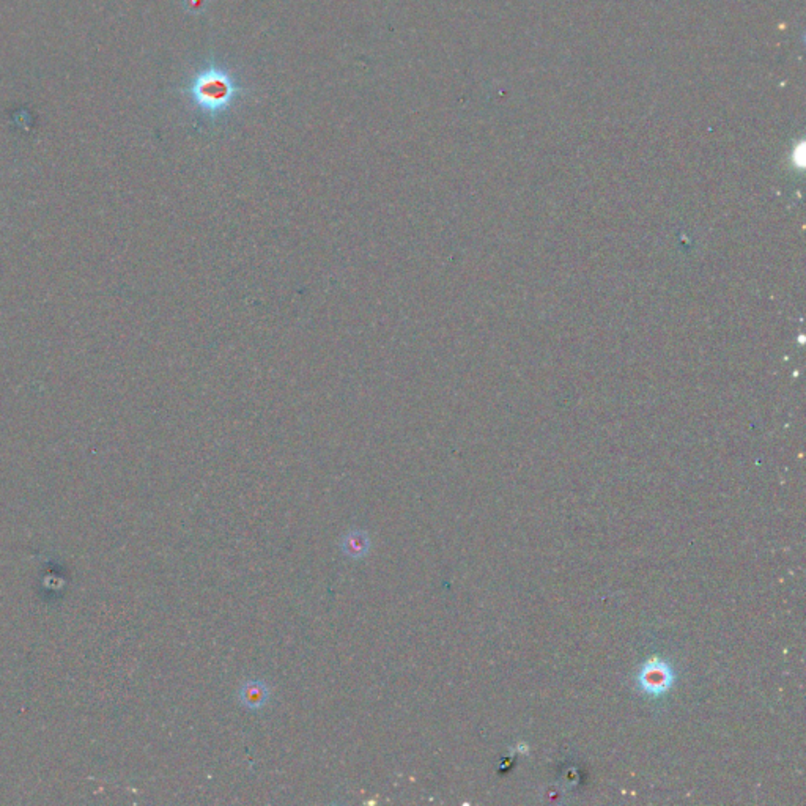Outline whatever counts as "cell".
<instances>
[{
  "label": "cell",
  "mask_w": 806,
  "mask_h": 806,
  "mask_svg": "<svg viewBox=\"0 0 806 806\" xmlns=\"http://www.w3.org/2000/svg\"><path fill=\"white\" fill-rule=\"evenodd\" d=\"M268 696H270V693H268L266 685L264 682H259V680L244 683V687L241 688V693H239L241 703L246 705L248 709L264 708V704L268 701Z\"/></svg>",
  "instance_id": "6da1fadb"
},
{
  "label": "cell",
  "mask_w": 806,
  "mask_h": 806,
  "mask_svg": "<svg viewBox=\"0 0 806 806\" xmlns=\"http://www.w3.org/2000/svg\"><path fill=\"white\" fill-rule=\"evenodd\" d=\"M370 542L369 537L362 531H353V533L347 534L345 539L342 542V550L350 558H362L369 551Z\"/></svg>",
  "instance_id": "7a4b0ae2"
},
{
  "label": "cell",
  "mask_w": 806,
  "mask_h": 806,
  "mask_svg": "<svg viewBox=\"0 0 806 806\" xmlns=\"http://www.w3.org/2000/svg\"><path fill=\"white\" fill-rule=\"evenodd\" d=\"M668 680V671L664 668H647L644 673V682L649 690H662L667 687Z\"/></svg>",
  "instance_id": "3957f363"
}]
</instances>
